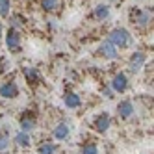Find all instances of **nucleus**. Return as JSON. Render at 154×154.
Returning <instances> with one entry per match:
<instances>
[{"instance_id": "nucleus-1", "label": "nucleus", "mask_w": 154, "mask_h": 154, "mask_svg": "<svg viewBox=\"0 0 154 154\" xmlns=\"http://www.w3.org/2000/svg\"><path fill=\"white\" fill-rule=\"evenodd\" d=\"M108 41L112 43L113 47H126V45H130V34L125 28H115L112 34H109Z\"/></svg>"}, {"instance_id": "nucleus-2", "label": "nucleus", "mask_w": 154, "mask_h": 154, "mask_svg": "<svg viewBox=\"0 0 154 154\" xmlns=\"http://www.w3.org/2000/svg\"><path fill=\"white\" fill-rule=\"evenodd\" d=\"M17 95H19V87H17V84H13V82H6V84L0 85V97H4V98H13V97H17Z\"/></svg>"}, {"instance_id": "nucleus-3", "label": "nucleus", "mask_w": 154, "mask_h": 154, "mask_svg": "<svg viewBox=\"0 0 154 154\" xmlns=\"http://www.w3.org/2000/svg\"><path fill=\"white\" fill-rule=\"evenodd\" d=\"M145 54L143 52H134L132 54V58H130V71L132 72H137L141 67H143V63H145Z\"/></svg>"}, {"instance_id": "nucleus-4", "label": "nucleus", "mask_w": 154, "mask_h": 154, "mask_svg": "<svg viewBox=\"0 0 154 154\" xmlns=\"http://www.w3.org/2000/svg\"><path fill=\"white\" fill-rule=\"evenodd\" d=\"M98 50H100V54L102 56H106L108 60H115L117 56H119V52H117V47H113L109 41H106V43H102L100 47H98Z\"/></svg>"}, {"instance_id": "nucleus-5", "label": "nucleus", "mask_w": 154, "mask_h": 154, "mask_svg": "<svg viewBox=\"0 0 154 154\" xmlns=\"http://www.w3.org/2000/svg\"><path fill=\"white\" fill-rule=\"evenodd\" d=\"M6 45L11 48V50H17L19 45H20V35H19V32L15 28H11L8 32V35H6Z\"/></svg>"}, {"instance_id": "nucleus-6", "label": "nucleus", "mask_w": 154, "mask_h": 154, "mask_svg": "<svg viewBox=\"0 0 154 154\" xmlns=\"http://www.w3.org/2000/svg\"><path fill=\"white\" fill-rule=\"evenodd\" d=\"M112 87H113L117 93H123L126 87H128V78H126V74H123V72L117 74L115 78L112 80Z\"/></svg>"}, {"instance_id": "nucleus-7", "label": "nucleus", "mask_w": 154, "mask_h": 154, "mask_svg": "<svg viewBox=\"0 0 154 154\" xmlns=\"http://www.w3.org/2000/svg\"><path fill=\"white\" fill-rule=\"evenodd\" d=\"M109 123H112V119H109V115L104 112V113H100V115L95 119V128L98 132H106L109 128Z\"/></svg>"}, {"instance_id": "nucleus-8", "label": "nucleus", "mask_w": 154, "mask_h": 154, "mask_svg": "<svg viewBox=\"0 0 154 154\" xmlns=\"http://www.w3.org/2000/svg\"><path fill=\"white\" fill-rule=\"evenodd\" d=\"M149 20H150L149 11H134L132 13V23L137 24V26H147Z\"/></svg>"}, {"instance_id": "nucleus-9", "label": "nucleus", "mask_w": 154, "mask_h": 154, "mask_svg": "<svg viewBox=\"0 0 154 154\" xmlns=\"http://www.w3.org/2000/svg\"><path fill=\"white\" fill-rule=\"evenodd\" d=\"M117 112H119V115L123 119H126V117H130L132 113H134V104H132L130 100H123V102H119Z\"/></svg>"}, {"instance_id": "nucleus-10", "label": "nucleus", "mask_w": 154, "mask_h": 154, "mask_svg": "<svg viewBox=\"0 0 154 154\" xmlns=\"http://www.w3.org/2000/svg\"><path fill=\"white\" fill-rule=\"evenodd\" d=\"M63 104L67 106V108H78L80 104H82V100H80V97L76 95V93H67L65 95V98H63Z\"/></svg>"}, {"instance_id": "nucleus-11", "label": "nucleus", "mask_w": 154, "mask_h": 154, "mask_svg": "<svg viewBox=\"0 0 154 154\" xmlns=\"http://www.w3.org/2000/svg\"><path fill=\"white\" fill-rule=\"evenodd\" d=\"M67 136H69V126L65 123H61V125H58L56 128H54V137L56 139H65Z\"/></svg>"}, {"instance_id": "nucleus-12", "label": "nucleus", "mask_w": 154, "mask_h": 154, "mask_svg": "<svg viewBox=\"0 0 154 154\" xmlns=\"http://www.w3.org/2000/svg\"><path fill=\"white\" fill-rule=\"evenodd\" d=\"M41 6L47 11H54V9H58L61 6V0H41Z\"/></svg>"}, {"instance_id": "nucleus-13", "label": "nucleus", "mask_w": 154, "mask_h": 154, "mask_svg": "<svg viewBox=\"0 0 154 154\" xmlns=\"http://www.w3.org/2000/svg\"><path fill=\"white\" fill-rule=\"evenodd\" d=\"M108 15H109V8H108V6L100 4V6H97V8H95V17H97V19L104 20V19H106Z\"/></svg>"}, {"instance_id": "nucleus-14", "label": "nucleus", "mask_w": 154, "mask_h": 154, "mask_svg": "<svg viewBox=\"0 0 154 154\" xmlns=\"http://www.w3.org/2000/svg\"><path fill=\"white\" fill-rule=\"evenodd\" d=\"M20 128H23V132H26V134H28V132H32V130L35 128V121L23 117V119H20Z\"/></svg>"}, {"instance_id": "nucleus-15", "label": "nucleus", "mask_w": 154, "mask_h": 154, "mask_svg": "<svg viewBox=\"0 0 154 154\" xmlns=\"http://www.w3.org/2000/svg\"><path fill=\"white\" fill-rule=\"evenodd\" d=\"M15 143H17V145H20V147H28L30 145L28 134H26V132H19V134L15 136Z\"/></svg>"}, {"instance_id": "nucleus-16", "label": "nucleus", "mask_w": 154, "mask_h": 154, "mask_svg": "<svg viewBox=\"0 0 154 154\" xmlns=\"http://www.w3.org/2000/svg\"><path fill=\"white\" fill-rule=\"evenodd\" d=\"M24 76H26V80L32 84V82H39L41 80V76L35 69H24Z\"/></svg>"}, {"instance_id": "nucleus-17", "label": "nucleus", "mask_w": 154, "mask_h": 154, "mask_svg": "<svg viewBox=\"0 0 154 154\" xmlns=\"http://www.w3.org/2000/svg\"><path fill=\"white\" fill-rule=\"evenodd\" d=\"M39 154H56V145L54 143H43L39 147Z\"/></svg>"}, {"instance_id": "nucleus-18", "label": "nucleus", "mask_w": 154, "mask_h": 154, "mask_svg": "<svg viewBox=\"0 0 154 154\" xmlns=\"http://www.w3.org/2000/svg\"><path fill=\"white\" fill-rule=\"evenodd\" d=\"M9 13V0H0V15L6 17Z\"/></svg>"}, {"instance_id": "nucleus-19", "label": "nucleus", "mask_w": 154, "mask_h": 154, "mask_svg": "<svg viewBox=\"0 0 154 154\" xmlns=\"http://www.w3.org/2000/svg\"><path fill=\"white\" fill-rule=\"evenodd\" d=\"M82 154H98V149H97V145H87V147H84Z\"/></svg>"}, {"instance_id": "nucleus-20", "label": "nucleus", "mask_w": 154, "mask_h": 154, "mask_svg": "<svg viewBox=\"0 0 154 154\" xmlns=\"http://www.w3.org/2000/svg\"><path fill=\"white\" fill-rule=\"evenodd\" d=\"M4 149H8V139L0 137V150H4Z\"/></svg>"}, {"instance_id": "nucleus-21", "label": "nucleus", "mask_w": 154, "mask_h": 154, "mask_svg": "<svg viewBox=\"0 0 154 154\" xmlns=\"http://www.w3.org/2000/svg\"><path fill=\"white\" fill-rule=\"evenodd\" d=\"M11 24H13V26H20L23 23H20V19H19V17H13V19H11Z\"/></svg>"}, {"instance_id": "nucleus-22", "label": "nucleus", "mask_w": 154, "mask_h": 154, "mask_svg": "<svg viewBox=\"0 0 154 154\" xmlns=\"http://www.w3.org/2000/svg\"><path fill=\"white\" fill-rule=\"evenodd\" d=\"M0 35H2V24H0Z\"/></svg>"}]
</instances>
